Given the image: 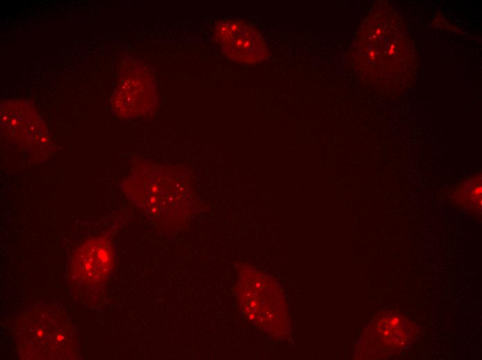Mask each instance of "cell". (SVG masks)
<instances>
[{"label":"cell","instance_id":"cell-2","mask_svg":"<svg viewBox=\"0 0 482 360\" xmlns=\"http://www.w3.org/2000/svg\"><path fill=\"white\" fill-rule=\"evenodd\" d=\"M237 287L240 307L249 321L273 335L286 334L285 303L273 280L245 269Z\"/></svg>","mask_w":482,"mask_h":360},{"label":"cell","instance_id":"cell-7","mask_svg":"<svg viewBox=\"0 0 482 360\" xmlns=\"http://www.w3.org/2000/svg\"><path fill=\"white\" fill-rule=\"evenodd\" d=\"M58 327L55 330H53V327L51 330H46V324H32L30 330V334L25 335V336H30V338L25 339V342H30V344L35 343L31 346L33 348L39 343L33 353L42 352V358H44L45 348L46 358H51V356L53 358V352L54 355L57 352L54 347H57L61 351L62 346H66L64 343H69V333L64 334V330H59Z\"/></svg>","mask_w":482,"mask_h":360},{"label":"cell","instance_id":"cell-1","mask_svg":"<svg viewBox=\"0 0 482 360\" xmlns=\"http://www.w3.org/2000/svg\"><path fill=\"white\" fill-rule=\"evenodd\" d=\"M127 198L166 229L182 226L195 208V193L187 175L165 166L137 165L121 181Z\"/></svg>","mask_w":482,"mask_h":360},{"label":"cell","instance_id":"cell-5","mask_svg":"<svg viewBox=\"0 0 482 360\" xmlns=\"http://www.w3.org/2000/svg\"><path fill=\"white\" fill-rule=\"evenodd\" d=\"M215 33L224 51L235 60L251 63L264 56V47L260 35L241 21H220L217 24Z\"/></svg>","mask_w":482,"mask_h":360},{"label":"cell","instance_id":"cell-6","mask_svg":"<svg viewBox=\"0 0 482 360\" xmlns=\"http://www.w3.org/2000/svg\"><path fill=\"white\" fill-rule=\"evenodd\" d=\"M154 87L145 76L134 74L125 78L113 101L116 114L123 118H134L152 111L156 106Z\"/></svg>","mask_w":482,"mask_h":360},{"label":"cell","instance_id":"cell-4","mask_svg":"<svg viewBox=\"0 0 482 360\" xmlns=\"http://www.w3.org/2000/svg\"><path fill=\"white\" fill-rule=\"evenodd\" d=\"M1 129L20 146L42 150L48 143L46 129L37 113L24 104H8L1 109Z\"/></svg>","mask_w":482,"mask_h":360},{"label":"cell","instance_id":"cell-3","mask_svg":"<svg viewBox=\"0 0 482 360\" xmlns=\"http://www.w3.org/2000/svg\"><path fill=\"white\" fill-rule=\"evenodd\" d=\"M114 262L115 252L110 241L102 237H91L73 253L69 275L82 287L97 288L107 280Z\"/></svg>","mask_w":482,"mask_h":360}]
</instances>
